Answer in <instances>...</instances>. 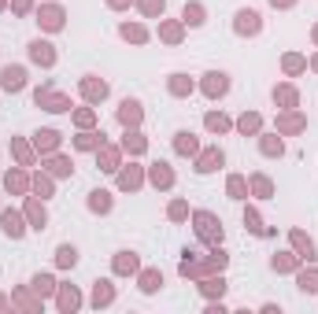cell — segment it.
Segmentation results:
<instances>
[{
    "instance_id": "cell-5",
    "label": "cell",
    "mask_w": 318,
    "mask_h": 314,
    "mask_svg": "<svg viewBox=\"0 0 318 314\" xmlns=\"http://www.w3.org/2000/svg\"><path fill=\"white\" fill-rule=\"evenodd\" d=\"M74 259H78L74 248H59V263H63V266H74Z\"/></svg>"
},
{
    "instance_id": "cell-4",
    "label": "cell",
    "mask_w": 318,
    "mask_h": 314,
    "mask_svg": "<svg viewBox=\"0 0 318 314\" xmlns=\"http://www.w3.org/2000/svg\"><path fill=\"white\" fill-rule=\"evenodd\" d=\"M207 92H226V74H207Z\"/></svg>"
},
{
    "instance_id": "cell-2",
    "label": "cell",
    "mask_w": 318,
    "mask_h": 314,
    "mask_svg": "<svg viewBox=\"0 0 318 314\" xmlns=\"http://www.w3.org/2000/svg\"><path fill=\"white\" fill-rule=\"evenodd\" d=\"M237 19H241V22H237V30H251V33L259 30V15H255V11H241Z\"/></svg>"
},
{
    "instance_id": "cell-7",
    "label": "cell",
    "mask_w": 318,
    "mask_h": 314,
    "mask_svg": "<svg viewBox=\"0 0 318 314\" xmlns=\"http://www.w3.org/2000/svg\"><path fill=\"white\" fill-rule=\"evenodd\" d=\"M34 285H37V292H48L52 289V277H34Z\"/></svg>"
},
{
    "instance_id": "cell-1",
    "label": "cell",
    "mask_w": 318,
    "mask_h": 314,
    "mask_svg": "<svg viewBox=\"0 0 318 314\" xmlns=\"http://www.w3.org/2000/svg\"><path fill=\"white\" fill-rule=\"evenodd\" d=\"M4 89H23V67H4Z\"/></svg>"
},
{
    "instance_id": "cell-6",
    "label": "cell",
    "mask_w": 318,
    "mask_h": 314,
    "mask_svg": "<svg viewBox=\"0 0 318 314\" xmlns=\"http://www.w3.org/2000/svg\"><path fill=\"white\" fill-rule=\"evenodd\" d=\"M34 59H45V63H48V59H52L48 45H41V41H37V45H34Z\"/></svg>"
},
{
    "instance_id": "cell-3",
    "label": "cell",
    "mask_w": 318,
    "mask_h": 314,
    "mask_svg": "<svg viewBox=\"0 0 318 314\" xmlns=\"http://www.w3.org/2000/svg\"><path fill=\"white\" fill-rule=\"evenodd\" d=\"M4 229H8L11 237H23V225H19V215H11V211H8V215H4Z\"/></svg>"
}]
</instances>
